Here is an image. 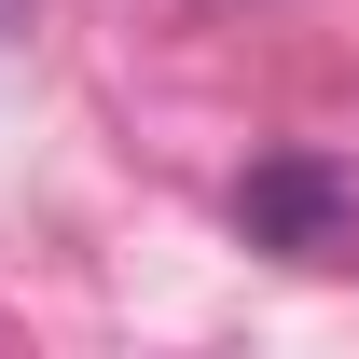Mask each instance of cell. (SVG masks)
I'll list each match as a JSON object with an SVG mask.
<instances>
[{"label": "cell", "instance_id": "6da1fadb", "mask_svg": "<svg viewBox=\"0 0 359 359\" xmlns=\"http://www.w3.org/2000/svg\"><path fill=\"white\" fill-rule=\"evenodd\" d=\"M235 235L276 263H359V180L332 152H263L235 180Z\"/></svg>", "mask_w": 359, "mask_h": 359}]
</instances>
